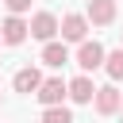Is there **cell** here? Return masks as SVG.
Segmentation results:
<instances>
[{
	"instance_id": "1",
	"label": "cell",
	"mask_w": 123,
	"mask_h": 123,
	"mask_svg": "<svg viewBox=\"0 0 123 123\" xmlns=\"http://www.w3.org/2000/svg\"><path fill=\"white\" fill-rule=\"evenodd\" d=\"M27 31H31L38 42H50V38L58 35V15H50V12H35L31 23H27Z\"/></svg>"
},
{
	"instance_id": "2",
	"label": "cell",
	"mask_w": 123,
	"mask_h": 123,
	"mask_svg": "<svg viewBox=\"0 0 123 123\" xmlns=\"http://www.w3.org/2000/svg\"><path fill=\"white\" fill-rule=\"evenodd\" d=\"M35 96H38V104H42V108H50V104H62V100L69 96V88H65V81H62V77H50V81H42V85L35 88Z\"/></svg>"
},
{
	"instance_id": "3",
	"label": "cell",
	"mask_w": 123,
	"mask_h": 123,
	"mask_svg": "<svg viewBox=\"0 0 123 123\" xmlns=\"http://www.w3.org/2000/svg\"><path fill=\"white\" fill-rule=\"evenodd\" d=\"M92 104H96V111H100V115H115V111H119V104H123V96H119V88H115V85H104V88H96V92H92Z\"/></svg>"
},
{
	"instance_id": "4",
	"label": "cell",
	"mask_w": 123,
	"mask_h": 123,
	"mask_svg": "<svg viewBox=\"0 0 123 123\" xmlns=\"http://www.w3.org/2000/svg\"><path fill=\"white\" fill-rule=\"evenodd\" d=\"M58 31H62V38H65V42H81V38L88 35V19H85V15H77V12H69V15L58 23Z\"/></svg>"
},
{
	"instance_id": "5",
	"label": "cell",
	"mask_w": 123,
	"mask_h": 123,
	"mask_svg": "<svg viewBox=\"0 0 123 123\" xmlns=\"http://www.w3.org/2000/svg\"><path fill=\"white\" fill-rule=\"evenodd\" d=\"M77 65H81L85 73H88V69H100V65H104V46H100V42H88V38H81Z\"/></svg>"
},
{
	"instance_id": "6",
	"label": "cell",
	"mask_w": 123,
	"mask_h": 123,
	"mask_svg": "<svg viewBox=\"0 0 123 123\" xmlns=\"http://www.w3.org/2000/svg\"><path fill=\"white\" fill-rule=\"evenodd\" d=\"M85 19L96 23V27H108L115 19V0H88V15Z\"/></svg>"
},
{
	"instance_id": "7",
	"label": "cell",
	"mask_w": 123,
	"mask_h": 123,
	"mask_svg": "<svg viewBox=\"0 0 123 123\" xmlns=\"http://www.w3.org/2000/svg\"><path fill=\"white\" fill-rule=\"evenodd\" d=\"M0 38H4L8 46H19V42L27 38V23H23L19 15H8V19L0 23Z\"/></svg>"
},
{
	"instance_id": "8",
	"label": "cell",
	"mask_w": 123,
	"mask_h": 123,
	"mask_svg": "<svg viewBox=\"0 0 123 123\" xmlns=\"http://www.w3.org/2000/svg\"><path fill=\"white\" fill-rule=\"evenodd\" d=\"M42 62H46V65H54V69H62V65L69 62V50H65V42H54V38H50V42L42 46Z\"/></svg>"
},
{
	"instance_id": "9",
	"label": "cell",
	"mask_w": 123,
	"mask_h": 123,
	"mask_svg": "<svg viewBox=\"0 0 123 123\" xmlns=\"http://www.w3.org/2000/svg\"><path fill=\"white\" fill-rule=\"evenodd\" d=\"M12 85H15V92H35V88L42 85V73H38L35 65H27V69H19V73H15V81H12Z\"/></svg>"
},
{
	"instance_id": "10",
	"label": "cell",
	"mask_w": 123,
	"mask_h": 123,
	"mask_svg": "<svg viewBox=\"0 0 123 123\" xmlns=\"http://www.w3.org/2000/svg\"><path fill=\"white\" fill-rule=\"evenodd\" d=\"M65 88H69V96H73L77 104H92V92H96V85H92L88 77H73Z\"/></svg>"
},
{
	"instance_id": "11",
	"label": "cell",
	"mask_w": 123,
	"mask_h": 123,
	"mask_svg": "<svg viewBox=\"0 0 123 123\" xmlns=\"http://www.w3.org/2000/svg\"><path fill=\"white\" fill-rule=\"evenodd\" d=\"M104 69H108L111 81H123V46L111 50V54H104Z\"/></svg>"
},
{
	"instance_id": "12",
	"label": "cell",
	"mask_w": 123,
	"mask_h": 123,
	"mask_svg": "<svg viewBox=\"0 0 123 123\" xmlns=\"http://www.w3.org/2000/svg\"><path fill=\"white\" fill-rule=\"evenodd\" d=\"M42 123H73V111L62 104H50V108H42Z\"/></svg>"
},
{
	"instance_id": "13",
	"label": "cell",
	"mask_w": 123,
	"mask_h": 123,
	"mask_svg": "<svg viewBox=\"0 0 123 123\" xmlns=\"http://www.w3.org/2000/svg\"><path fill=\"white\" fill-rule=\"evenodd\" d=\"M4 4H8V12H12V15H23V12L31 8V0H4Z\"/></svg>"
},
{
	"instance_id": "14",
	"label": "cell",
	"mask_w": 123,
	"mask_h": 123,
	"mask_svg": "<svg viewBox=\"0 0 123 123\" xmlns=\"http://www.w3.org/2000/svg\"><path fill=\"white\" fill-rule=\"evenodd\" d=\"M119 108H123V104H119Z\"/></svg>"
},
{
	"instance_id": "15",
	"label": "cell",
	"mask_w": 123,
	"mask_h": 123,
	"mask_svg": "<svg viewBox=\"0 0 123 123\" xmlns=\"http://www.w3.org/2000/svg\"><path fill=\"white\" fill-rule=\"evenodd\" d=\"M0 42H4V38H0Z\"/></svg>"
}]
</instances>
